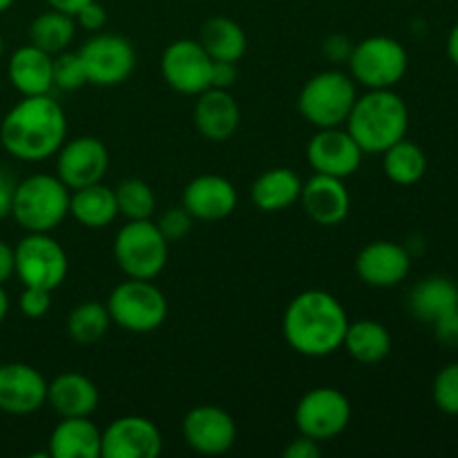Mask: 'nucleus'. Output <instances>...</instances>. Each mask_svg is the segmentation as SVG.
<instances>
[{"label":"nucleus","instance_id":"obj_38","mask_svg":"<svg viewBox=\"0 0 458 458\" xmlns=\"http://www.w3.org/2000/svg\"><path fill=\"white\" fill-rule=\"evenodd\" d=\"M434 335L445 347H458V307L450 309L432 322Z\"/></svg>","mask_w":458,"mask_h":458},{"label":"nucleus","instance_id":"obj_20","mask_svg":"<svg viewBox=\"0 0 458 458\" xmlns=\"http://www.w3.org/2000/svg\"><path fill=\"white\" fill-rule=\"evenodd\" d=\"M182 206L199 222H219L237 208V191L226 177L199 174L183 188Z\"/></svg>","mask_w":458,"mask_h":458},{"label":"nucleus","instance_id":"obj_46","mask_svg":"<svg viewBox=\"0 0 458 458\" xmlns=\"http://www.w3.org/2000/svg\"><path fill=\"white\" fill-rule=\"evenodd\" d=\"M447 56L458 67V22L452 27L450 36H447Z\"/></svg>","mask_w":458,"mask_h":458},{"label":"nucleus","instance_id":"obj_31","mask_svg":"<svg viewBox=\"0 0 458 458\" xmlns=\"http://www.w3.org/2000/svg\"><path fill=\"white\" fill-rule=\"evenodd\" d=\"M76 34V21L70 13H63L52 9L40 16H36L30 25V43L43 52L56 54L65 52Z\"/></svg>","mask_w":458,"mask_h":458},{"label":"nucleus","instance_id":"obj_35","mask_svg":"<svg viewBox=\"0 0 458 458\" xmlns=\"http://www.w3.org/2000/svg\"><path fill=\"white\" fill-rule=\"evenodd\" d=\"M432 396L443 414L458 416V362L438 371L432 385Z\"/></svg>","mask_w":458,"mask_h":458},{"label":"nucleus","instance_id":"obj_23","mask_svg":"<svg viewBox=\"0 0 458 458\" xmlns=\"http://www.w3.org/2000/svg\"><path fill=\"white\" fill-rule=\"evenodd\" d=\"M98 389L88 376L67 371L56 376L47 383V403L61 419H74V416H92L97 411Z\"/></svg>","mask_w":458,"mask_h":458},{"label":"nucleus","instance_id":"obj_11","mask_svg":"<svg viewBox=\"0 0 458 458\" xmlns=\"http://www.w3.org/2000/svg\"><path fill=\"white\" fill-rule=\"evenodd\" d=\"M161 74L174 92L197 97L210 88L213 58L206 54L199 40H173L161 54Z\"/></svg>","mask_w":458,"mask_h":458},{"label":"nucleus","instance_id":"obj_44","mask_svg":"<svg viewBox=\"0 0 458 458\" xmlns=\"http://www.w3.org/2000/svg\"><path fill=\"white\" fill-rule=\"evenodd\" d=\"M13 273H16V255L7 242L0 240V284H4Z\"/></svg>","mask_w":458,"mask_h":458},{"label":"nucleus","instance_id":"obj_19","mask_svg":"<svg viewBox=\"0 0 458 458\" xmlns=\"http://www.w3.org/2000/svg\"><path fill=\"white\" fill-rule=\"evenodd\" d=\"M300 204L318 226H338L347 219L352 197L344 186V179L316 173L307 183H302Z\"/></svg>","mask_w":458,"mask_h":458},{"label":"nucleus","instance_id":"obj_27","mask_svg":"<svg viewBox=\"0 0 458 458\" xmlns=\"http://www.w3.org/2000/svg\"><path fill=\"white\" fill-rule=\"evenodd\" d=\"M199 43L213 61L237 63L249 49V38L240 22L226 16H213L201 25Z\"/></svg>","mask_w":458,"mask_h":458},{"label":"nucleus","instance_id":"obj_17","mask_svg":"<svg viewBox=\"0 0 458 458\" xmlns=\"http://www.w3.org/2000/svg\"><path fill=\"white\" fill-rule=\"evenodd\" d=\"M47 403V380L25 362L0 365V411L27 416Z\"/></svg>","mask_w":458,"mask_h":458},{"label":"nucleus","instance_id":"obj_6","mask_svg":"<svg viewBox=\"0 0 458 458\" xmlns=\"http://www.w3.org/2000/svg\"><path fill=\"white\" fill-rule=\"evenodd\" d=\"M356 98L352 76L340 70H327L311 76L300 89L298 110L318 130L338 128L344 125Z\"/></svg>","mask_w":458,"mask_h":458},{"label":"nucleus","instance_id":"obj_40","mask_svg":"<svg viewBox=\"0 0 458 458\" xmlns=\"http://www.w3.org/2000/svg\"><path fill=\"white\" fill-rule=\"evenodd\" d=\"M320 443L304 437V434H300V437L295 438V441H291L289 445L284 447V452H282L284 458H320Z\"/></svg>","mask_w":458,"mask_h":458},{"label":"nucleus","instance_id":"obj_24","mask_svg":"<svg viewBox=\"0 0 458 458\" xmlns=\"http://www.w3.org/2000/svg\"><path fill=\"white\" fill-rule=\"evenodd\" d=\"M49 456L101 458V432L89 416L63 419L49 437Z\"/></svg>","mask_w":458,"mask_h":458},{"label":"nucleus","instance_id":"obj_9","mask_svg":"<svg viewBox=\"0 0 458 458\" xmlns=\"http://www.w3.org/2000/svg\"><path fill=\"white\" fill-rule=\"evenodd\" d=\"M16 276L25 286L54 291L67 277V253L49 233H30L13 249Z\"/></svg>","mask_w":458,"mask_h":458},{"label":"nucleus","instance_id":"obj_39","mask_svg":"<svg viewBox=\"0 0 458 458\" xmlns=\"http://www.w3.org/2000/svg\"><path fill=\"white\" fill-rule=\"evenodd\" d=\"M74 21L76 25H81L83 30L88 31H98L106 27L107 22V12L103 4H98L97 0H92V3H88L85 7H81L79 12L74 13Z\"/></svg>","mask_w":458,"mask_h":458},{"label":"nucleus","instance_id":"obj_32","mask_svg":"<svg viewBox=\"0 0 458 458\" xmlns=\"http://www.w3.org/2000/svg\"><path fill=\"white\" fill-rule=\"evenodd\" d=\"M112 318L101 302H83L67 318V335L79 344H94L107 334Z\"/></svg>","mask_w":458,"mask_h":458},{"label":"nucleus","instance_id":"obj_30","mask_svg":"<svg viewBox=\"0 0 458 458\" xmlns=\"http://www.w3.org/2000/svg\"><path fill=\"white\" fill-rule=\"evenodd\" d=\"M383 170L389 182L398 186H414L428 173V157L423 148L401 139L383 152Z\"/></svg>","mask_w":458,"mask_h":458},{"label":"nucleus","instance_id":"obj_42","mask_svg":"<svg viewBox=\"0 0 458 458\" xmlns=\"http://www.w3.org/2000/svg\"><path fill=\"white\" fill-rule=\"evenodd\" d=\"M16 186H18V182H13V177L9 174V170L0 168V219H4L12 215L13 192H16Z\"/></svg>","mask_w":458,"mask_h":458},{"label":"nucleus","instance_id":"obj_43","mask_svg":"<svg viewBox=\"0 0 458 458\" xmlns=\"http://www.w3.org/2000/svg\"><path fill=\"white\" fill-rule=\"evenodd\" d=\"M353 45L349 43L344 36H329L325 43V56L334 63L349 61V54H352Z\"/></svg>","mask_w":458,"mask_h":458},{"label":"nucleus","instance_id":"obj_26","mask_svg":"<svg viewBox=\"0 0 458 458\" xmlns=\"http://www.w3.org/2000/svg\"><path fill=\"white\" fill-rule=\"evenodd\" d=\"M70 215L85 228H106L119 215L114 188L103 186V182L92 186L76 188L70 192Z\"/></svg>","mask_w":458,"mask_h":458},{"label":"nucleus","instance_id":"obj_45","mask_svg":"<svg viewBox=\"0 0 458 458\" xmlns=\"http://www.w3.org/2000/svg\"><path fill=\"white\" fill-rule=\"evenodd\" d=\"M49 7L56 9V12H63V13H70V16H74L76 12H79L81 7H85L88 3H92V0H47Z\"/></svg>","mask_w":458,"mask_h":458},{"label":"nucleus","instance_id":"obj_13","mask_svg":"<svg viewBox=\"0 0 458 458\" xmlns=\"http://www.w3.org/2000/svg\"><path fill=\"white\" fill-rule=\"evenodd\" d=\"M161 450L164 437L146 416H121L101 432L103 458H157Z\"/></svg>","mask_w":458,"mask_h":458},{"label":"nucleus","instance_id":"obj_2","mask_svg":"<svg viewBox=\"0 0 458 458\" xmlns=\"http://www.w3.org/2000/svg\"><path fill=\"white\" fill-rule=\"evenodd\" d=\"M67 137L63 107L49 94L22 97L0 123V143L18 161L38 164L61 150Z\"/></svg>","mask_w":458,"mask_h":458},{"label":"nucleus","instance_id":"obj_16","mask_svg":"<svg viewBox=\"0 0 458 458\" xmlns=\"http://www.w3.org/2000/svg\"><path fill=\"white\" fill-rule=\"evenodd\" d=\"M362 148L358 146L356 139L338 128H320L311 137L307 146L309 165L318 174H329V177L347 179L358 173L362 164Z\"/></svg>","mask_w":458,"mask_h":458},{"label":"nucleus","instance_id":"obj_41","mask_svg":"<svg viewBox=\"0 0 458 458\" xmlns=\"http://www.w3.org/2000/svg\"><path fill=\"white\" fill-rule=\"evenodd\" d=\"M237 81V65L226 61H213V76H210V88L231 89Z\"/></svg>","mask_w":458,"mask_h":458},{"label":"nucleus","instance_id":"obj_14","mask_svg":"<svg viewBox=\"0 0 458 458\" xmlns=\"http://www.w3.org/2000/svg\"><path fill=\"white\" fill-rule=\"evenodd\" d=\"M110 165V155L101 139L76 137L56 152V177L70 191L103 182Z\"/></svg>","mask_w":458,"mask_h":458},{"label":"nucleus","instance_id":"obj_8","mask_svg":"<svg viewBox=\"0 0 458 458\" xmlns=\"http://www.w3.org/2000/svg\"><path fill=\"white\" fill-rule=\"evenodd\" d=\"M349 72L356 83L367 89H392L405 76L410 58L405 47L389 36H369L353 45L349 54Z\"/></svg>","mask_w":458,"mask_h":458},{"label":"nucleus","instance_id":"obj_28","mask_svg":"<svg viewBox=\"0 0 458 458\" xmlns=\"http://www.w3.org/2000/svg\"><path fill=\"white\" fill-rule=\"evenodd\" d=\"M343 347L360 365H378L392 352V334L376 320L349 322Z\"/></svg>","mask_w":458,"mask_h":458},{"label":"nucleus","instance_id":"obj_47","mask_svg":"<svg viewBox=\"0 0 458 458\" xmlns=\"http://www.w3.org/2000/svg\"><path fill=\"white\" fill-rule=\"evenodd\" d=\"M7 311H9V298H7V291L3 289V284H0V325L4 322V318H7Z\"/></svg>","mask_w":458,"mask_h":458},{"label":"nucleus","instance_id":"obj_29","mask_svg":"<svg viewBox=\"0 0 458 458\" xmlns=\"http://www.w3.org/2000/svg\"><path fill=\"white\" fill-rule=\"evenodd\" d=\"M458 307V286L450 277L432 276L419 282L410 293V311L416 320L432 325L438 316Z\"/></svg>","mask_w":458,"mask_h":458},{"label":"nucleus","instance_id":"obj_22","mask_svg":"<svg viewBox=\"0 0 458 458\" xmlns=\"http://www.w3.org/2000/svg\"><path fill=\"white\" fill-rule=\"evenodd\" d=\"M7 74L22 97L49 94V89L54 88V56L30 43L12 54Z\"/></svg>","mask_w":458,"mask_h":458},{"label":"nucleus","instance_id":"obj_49","mask_svg":"<svg viewBox=\"0 0 458 458\" xmlns=\"http://www.w3.org/2000/svg\"><path fill=\"white\" fill-rule=\"evenodd\" d=\"M3 49H4V43H3V36H0V56H3Z\"/></svg>","mask_w":458,"mask_h":458},{"label":"nucleus","instance_id":"obj_34","mask_svg":"<svg viewBox=\"0 0 458 458\" xmlns=\"http://www.w3.org/2000/svg\"><path fill=\"white\" fill-rule=\"evenodd\" d=\"M88 83L83 61L79 52H61L54 56V88L63 92H76Z\"/></svg>","mask_w":458,"mask_h":458},{"label":"nucleus","instance_id":"obj_7","mask_svg":"<svg viewBox=\"0 0 458 458\" xmlns=\"http://www.w3.org/2000/svg\"><path fill=\"white\" fill-rule=\"evenodd\" d=\"M112 322L132 334H150L168 318V300L150 280L128 277L114 286L106 302Z\"/></svg>","mask_w":458,"mask_h":458},{"label":"nucleus","instance_id":"obj_12","mask_svg":"<svg viewBox=\"0 0 458 458\" xmlns=\"http://www.w3.org/2000/svg\"><path fill=\"white\" fill-rule=\"evenodd\" d=\"M79 56L83 61L88 83L101 88H114L123 83L132 74L137 63L132 43L116 34L94 36L79 49Z\"/></svg>","mask_w":458,"mask_h":458},{"label":"nucleus","instance_id":"obj_5","mask_svg":"<svg viewBox=\"0 0 458 458\" xmlns=\"http://www.w3.org/2000/svg\"><path fill=\"white\" fill-rule=\"evenodd\" d=\"M112 250L116 267L132 280H155L168 262V240L152 219H128Z\"/></svg>","mask_w":458,"mask_h":458},{"label":"nucleus","instance_id":"obj_4","mask_svg":"<svg viewBox=\"0 0 458 458\" xmlns=\"http://www.w3.org/2000/svg\"><path fill=\"white\" fill-rule=\"evenodd\" d=\"M70 215V188L54 174H31L18 182L12 217L27 233H52Z\"/></svg>","mask_w":458,"mask_h":458},{"label":"nucleus","instance_id":"obj_48","mask_svg":"<svg viewBox=\"0 0 458 458\" xmlns=\"http://www.w3.org/2000/svg\"><path fill=\"white\" fill-rule=\"evenodd\" d=\"M13 3H16V0H0V13H3V12H7V9L12 7Z\"/></svg>","mask_w":458,"mask_h":458},{"label":"nucleus","instance_id":"obj_3","mask_svg":"<svg viewBox=\"0 0 458 458\" xmlns=\"http://www.w3.org/2000/svg\"><path fill=\"white\" fill-rule=\"evenodd\" d=\"M344 125L362 152L383 155L387 148L405 139L410 110L394 89H369L356 98Z\"/></svg>","mask_w":458,"mask_h":458},{"label":"nucleus","instance_id":"obj_25","mask_svg":"<svg viewBox=\"0 0 458 458\" xmlns=\"http://www.w3.org/2000/svg\"><path fill=\"white\" fill-rule=\"evenodd\" d=\"M302 179L291 168H271L255 179L250 199L262 213H280L300 201Z\"/></svg>","mask_w":458,"mask_h":458},{"label":"nucleus","instance_id":"obj_15","mask_svg":"<svg viewBox=\"0 0 458 458\" xmlns=\"http://www.w3.org/2000/svg\"><path fill=\"white\" fill-rule=\"evenodd\" d=\"M183 441L197 454H226L237 441V425L226 410L217 405L192 407L182 423Z\"/></svg>","mask_w":458,"mask_h":458},{"label":"nucleus","instance_id":"obj_33","mask_svg":"<svg viewBox=\"0 0 458 458\" xmlns=\"http://www.w3.org/2000/svg\"><path fill=\"white\" fill-rule=\"evenodd\" d=\"M116 208L125 219H152L157 208V197L143 179H123L114 188Z\"/></svg>","mask_w":458,"mask_h":458},{"label":"nucleus","instance_id":"obj_37","mask_svg":"<svg viewBox=\"0 0 458 458\" xmlns=\"http://www.w3.org/2000/svg\"><path fill=\"white\" fill-rule=\"evenodd\" d=\"M18 307H21L25 318L40 320V318L47 316L49 307H52V291L38 289V286H25L21 300H18Z\"/></svg>","mask_w":458,"mask_h":458},{"label":"nucleus","instance_id":"obj_18","mask_svg":"<svg viewBox=\"0 0 458 458\" xmlns=\"http://www.w3.org/2000/svg\"><path fill=\"white\" fill-rule=\"evenodd\" d=\"M411 258L405 246L396 242H371L358 253L356 273L367 286L389 289L410 276Z\"/></svg>","mask_w":458,"mask_h":458},{"label":"nucleus","instance_id":"obj_1","mask_svg":"<svg viewBox=\"0 0 458 458\" xmlns=\"http://www.w3.org/2000/svg\"><path fill=\"white\" fill-rule=\"evenodd\" d=\"M349 318L335 295L327 291H302L286 307L282 334L300 356L327 358L343 347Z\"/></svg>","mask_w":458,"mask_h":458},{"label":"nucleus","instance_id":"obj_36","mask_svg":"<svg viewBox=\"0 0 458 458\" xmlns=\"http://www.w3.org/2000/svg\"><path fill=\"white\" fill-rule=\"evenodd\" d=\"M157 228H159L161 235H164L170 244V242L183 240V237L191 233L192 217L183 206H179V208L165 210V213L159 217V222H157Z\"/></svg>","mask_w":458,"mask_h":458},{"label":"nucleus","instance_id":"obj_21","mask_svg":"<svg viewBox=\"0 0 458 458\" xmlns=\"http://www.w3.org/2000/svg\"><path fill=\"white\" fill-rule=\"evenodd\" d=\"M195 128L206 141L222 143L228 141L240 128V107L228 89L208 88L206 92L197 94Z\"/></svg>","mask_w":458,"mask_h":458},{"label":"nucleus","instance_id":"obj_10","mask_svg":"<svg viewBox=\"0 0 458 458\" xmlns=\"http://www.w3.org/2000/svg\"><path fill=\"white\" fill-rule=\"evenodd\" d=\"M295 428L313 441H331L352 423V403L340 389L316 387L300 398L295 407Z\"/></svg>","mask_w":458,"mask_h":458}]
</instances>
